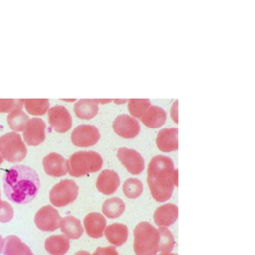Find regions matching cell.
Masks as SVG:
<instances>
[{
  "label": "cell",
  "mask_w": 255,
  "mask_h": 255,
  "mask_svg": "<svg viewBox=\"0 0 255 255\" xmlns=\"http://www.w3.org/2000/svg\"><path fill=\"white\" fill-rule=\"evenodd\" d=\"M40 185L38 173L27 165H14L5 172L3 177L6 196L17 204L31 202L37 196Z\"/></svg>",
  "instance_id": "obj_1"
},
{
  "label": "cell",
  "mask_w": 255,
  "mask_h": 255,
  "mask_svg": "<svg viewBox=\"0 0 255 255\" xmlns=\"http://www.w3.org/2000/svg\"><path fill=\"white\" fill-rule=\"evenodd\" d=\"M147 183L156 201L163 202L171 197L178 183V170L170 157L161 154L152 157L147 167Z\"/></svg>",
  "instance_id": "obj_2"
},
{
  "label": "cell",
  "mask_w": 255,
  "mask_h": 255,
  "mask_svg": "<svg viewBox=\"0 0 255 255\" xmlns=\"http://www.w3.org/2000/svg\"><path fill=\"white\" fill-rule=\"evenodd\" d=\"M133 249L136 255H156L159 247V231L146 221L139 222L133 231Z\"/></svg>",
  "instance_id": "obj_3"
},
{
  "label": "cell",
  "mask_w": 255,
  "mask_h": 255,
  "mask_svg": "<svg viewBox=\"0 0 255 255\" xmlns=\"http://www.w3.org/2000/svg\"><path fill=\"white\" fill-rule=\"evenodd\" d=\"M103 165L102 156L93 150L77 151L68 159V172L73 177H81L99 171Z\"/></svg>",
  "instance_id": "obj_4"
},
{
  "label": "cell",
  "mask_w": 255,
  "mask_h": 255,
  "mask_svg": "<svg viewBox=\"0 0 255 255\" xmlns=\"http://www.w3.org/2000/svg\"><path fill=\"white\" fill-rule=\"evenodd\" d=\"M0 153L3 159L16 163L27 155V147L18 132H7L0 137Z\"/></svg>",
  "instance_id": "obj_5"
},
{
  "label": "cell",
  "mask_w": 255,
  "mask_h": 255,
  "mask_svg": "<svg viewBox=\"0 0 255 255\" xmlns=\"http://www.w3.org/2000/svg\"><path fill=\"white\" fill-rule=\"evenodd\" d=\"M79 187L74 180L63 179L55 184L49 193L50 202L55 207H63L75 201Z\"/></svg>",
  "instance_id": "obj_6"
},
{
  "label": "cell",
  "mask_w": 255,
  "mask_h": 255,
  "mask_svg": "<svg viewBox=\"0 0 255 255\" xmlns=\"http://www.w3.org/2000/svg\"><path fill=\"white\" fill-rule=\"evenodd\" d=\"M100 131L96 126L82 124L77 126L71 134L72 143L78 147L95 145L100 139Z\"/></svg>",
  "instance_id": "obj_7"
},
{
  "label": "cell",
  "mask_w": 255,
  "mask_h": 255,
  "mask_svg": "<svg viewBox=\"0 0 255 255\" xmlns=\"http://www.w3.org/2000/svg\"><path fill=\"white\" fill-rule=\"evenodd\" d=\"M62 217L59 211L52 205L41 207L35 214L34 222L36 226L45 232L55 231L60 227Z\"/></svg>",
  "instance_id": "obj_8"
},
{
  "label": "cell",
  "mask_w": 255,
  "mask_h": 255,
  "mask_svg": "<svg viewBox=\"0 0 255 255\" xmlns=\"http://www.w3.org/2000/svg\"><path fill=\"white\" fill-rule=\"evenodd\" d=\"M114 131L124 138H134L140 131L139 122L128 114L117 116L113 122Z\"/></svg>",
  "instance_id": "obj_9"
},
{
  "label": "cell",
  "mask_w": 255,
  "mask_h": 255,
  "mask_svg": "<svg viewBox=\"0 0 255 255\" xmlns=\"http://www.w3.org/2000/svg\"><path fill=\"white\" fill-rule=\"evenodd\" d=\"M48 120L50 126L57 132L64 133L72 128L73 120L68 109L62 105H56L49 109Z\"/></svg>",
  "instance_id": "obj_10"
},
{
  "label": "cell",
  "mask_w": 255,
  "mask_h": 255,
  "mask_svg": "<svg viewBox=\"0 0 255 255\" xmlns=\"http://www.w3.org/2000/svg\"><path fill=\"white\" fill-rule=\"evenodd\" d=\"M117 157L122 164L131 174H139L145 167L144 159L135 149L128 147H120L117 151Z\"/></svg>",
  "instance_id": "obj_11"
},
{
  "label": "cell",
  "mask_w": 255,
  "mask_h": 255,
  "mask_svg": "<svg viewBox=\"0 0 255 255\" xmlns=\"http://www.w3.org/2000/svg\"><path fill=\"white\" fill-rule=\"evenodd\" d=\"M46 123L40 118H32L28 121L24 130L23 137L25 143L31 146L41 144L46 138Z\"/></svg>",
  "instance_id": "obj_12"
},
{
  "label": "cell",
  "mask_w": 255,
  "mask_h": 255,
  "mask_svg": "<svg viewBox=\"0 0 255 255\" xmlns=\"http://www.w3.org/2000/svg\"><path fill=\"white\" fill-rule=\"evenodd\" d=\"M43 167L46 174L61 177L68 173V160L59 153L51 152L43 158Z\"/></svg>",
  "instance_id": "obj_13"
},
{
  "label": "cell",
  "mask_w": 255,
  "mask_h": 255,
  "mask_svg": "<svg viewBox=\"0 0 255 255\" xmlns=\"http://www.w3.org/2000/svg\"><path fill=\"white\" fill-rule=\"evenodd\" d=\"M120 185V177L118 173L112 169H105L100 172L96 181L97 189L106 195L114 193Z\"/></svg>",
  "instance_id": "obj_14"
},
{
  "label": "cell",
  "mask_w": 255,
  "mask_h": 255,
  "mask_svg": "<svg viewBox=\"0 0 255 255\" xmlns=\"http://www.w3.org/2000/svg\"><path fill=\"white\" fill-rule=\"evenodd\" d=\"M157 147L164 152H170L178 148V128H165L158 131L156 136Z\"/></svg>",
  "instance_id": "obj_15"
},
{
  "label": "cell",
  "mask_w": 255,
  "mask_h": 255,
  "mask_svg": "<svg viewBox=\"0 0 255 255\" xmlns=\"http://www.w3.org/2000/svg\"><path fill=\"white\" fill-rule=\"evenodd\" d=\"M84 228L86 233L92 238L103 236L106 228V218L99 212L88 213L84 218Z\"/></svg>",
  "instance_id": "obj_16"
},
{
  "label": "cell",
  "mask_w": 255,
  "mask_h": 255,
  "mask_svg": "<svg viewBox=\"0 0 255 255\" xmlns=\"http://www.w3.org/2000/svg\"><path fill=\"white\" fill-rule=\"evenodd\" d=\"M178 217V207L173 203H165L158 206L153 214L155 224L159 227L172 225Z\"/></svg>",
  "instance_id": "obj_17"
},
{
  "label": "cell",
  "mask_w": 255,
  "mask_h": 255,
  "mask_svg": "<svg viewBox=\"0 0 255 255\" xmlns=\"http://www.w3.org/2000/svg\"><path fill=\"white\" fill-rule=\"evenodd\" d=\"M104 234L111 244L121 246L128 237V228L123 223H112L106 226Z\"/></svg>",
  "instance_id": "obj_18"
},
{
  "label": "cell",
  "mask_w": 255,
  "mask_h": 255,
  "mask_svg": "<svg viewBox=\"0 0 255 255\" xmlns=\"http://www.w3.org/2000/svg\"><path fill=\"white\" fill-rule=\"evenodd\" d=\"M140 120L147 128H159L166 121V112L159 106L151 105L140 118Z\"/></svg>",
  "instance_id": "obj_19"
},
{
  "label": "cell",
  "mask_w": 255,
  "mask_h": 255,
  "mask_svg": "<svg viewBox=\"0 0 255 255\" xmlns=\"http://www.w3.org/2000/svg\"><path fill=\"white\" fill-rule=\"evenodd\" d=\"M45 249L51 255H64L70 247V240L64 234L51 235L45 240Z\"/></svg>",
  "instance_id": "obj_20"
},
{
  "label": "cell",
  "mask_w": 255,
  "mask_h": 255,
  "mask_svg": "<svg viewBox=\"0 0 255 255\" xmlns=\"http://www.w3.org/2000/svg\"><path fill=\"white\" fill-rule=\"evenodd\" d=\"M4 239V255H34L30 247L22 242L18 236L9 235Z\"/></svg>",
  "instance_id": "obj_21"
},
{
  "label": "cell",
  "mask_w": 255,
  "mask_h": 255,
  "mask_svg": "<svg viewBox=\"0 0 255 255\" xmlns=\"http://www.w3.org/2000/svg\"><path fill=\"white\" fill-rule=\"evenodd\" d=\"M75 115L83 120L94 118L99 112V104L95 99H81L74 105Z\"/></svg>",
  "instance_id": "obj_22"
},
{
  "label": "cell",
  "mask_w": 255,
  "mask_h": 255,
  "mask_svg": "<svg viewBox=\"0 0 255 255\" xmlns=\"http://www.w3.org/2000/svg\"><path fill=\"white\" fill-rule=\"evenodd\" d=\"M60 228L62 233L69 239H78L84 232L81 221L74 216H66L62 218Z\"/></svg>",
  "instance_id": "obj_23"
},
{
  "label": "cell",
  "mask_w": 255,
  "mask_h": 255,
  "mask_svg": "<svg viewBox=\"0 0 255 255\" xmlns=\"http://www.w3.org/2000/svg\"><path fill=\"white\" fill-rule=\"evenodd\" d=\"M29 120L28 115L22 109H14L7 116V123L14 132L23 131Z\"/></svg>",
  "instance_id": "obj_24"
},
{
  "label": "cell",
  "mask_w": 255,
  "mask_h": 255,
  "mask_svg": "<svg viewBox=\"0 0 255 255\" xmlns=\"http://www.w3.org/2000/svg\"><path fill=\"white\" fill-rule=\"evenodd\" d=\"M125 211V203L119 197L108 198L102 205V212L108 218H117Z\"/></svg>",
  "instance_id": "obj_25"
},
{
  "label": "cell",
  "mask_w": 255,
  "mask_h": 255,
  "mask_svg": "<svg viewBox=\"0 0 255 255\" xmlns=\"http://www.w3.org/2000/svg\"><path fill=\"white\" fill-rule=\"evenodd\" d=\"M23 106L30 115L43 116L49 111L50 102L48 99H24Z\"/></svg>",
  "instance_id": "obj_26"
},
{
  "label": "cell",
  "mask_w": 255,
  "mask_h": 255,
  "mask_svg": "<svg viewBox=\"0 0 255 255\" xmlns=\"http://www.w3.org/2000/svg\"><path fill=\"white\" fill-rule=\"evenodd\" d=\"M143 191V184L138 178H128L123 184V192L128 198H137Z\"/></svg>",
  "instance_id": "obj_27"
},
{
  "label": "cell",
  "mask_w": 255,
  "mask_h": 255,
  "mask_svg": "<svg viewBox=\"0 0 255 255\" xmlns=\"http://www.w3.org/2000/svg\"><path fill=\"white\" fill-rule=\"evenodd\" d=\"M151 106L148 99H130L128 100V111L133 118L140 119L146 110Z\"/></svg>",
  "instance_id": "obj_28"
},
{
  "label": "cell",
  "mask_w": 255,
  "mask_h": 255,
  "mask_svg": "<svg viewBox=\"0 0 255 255\" xmlns=\"http://www.w3.org/2000/svg\"><path fill=\"white\" fill-rule=\"evenodd\" d=\"M159 247L160 252H171L174 247L175 240L173 234L166 227H159Z\"/></svg>",
  "instance_id": "obj_29"
},
{
  "label": "cell",
  "mask_w": 255,
  "mask_h": 255,
  "mask_svg": "<svg viewBox=\"0 0 255 255\" xmlns=\"http://www.w3.org/2000/svg\"><path fill=\"white\" fill-rule=\"evenodd\" d=\"M22 99H0V113H10L14 109H22Z\"/></svg>",
  "instance_id": "obj_30"
},
{
  "label": "cell",
  "mask_w": 255,
  "mask_h": 255,
  "mask_svg": "<svg viewBox=\"0 0 255 255\" xmlns=\"http://www.w3.org/2000/svg\"><path fill=\"white\" fill-rule=\"evenodd\" d=\"M14 216V210L10 203L2 200L0 204V222L6 223L9 222Z\"/></svg>",
  "instance_id": "obj_31"
},
{
  "label": "cell",
  "mask_w": 255,
  "mask_h": 255,
  "mask_svg": "<svg viewBox=\"0 0 255 255\" xmlns=\"http://www.w3.org/2000/svg\"><path fill=\"white\" fill-rule=\"evenodd\" d=\"M92 255H119L118 251L113 246L98 247Z\"/></svg>",
  "instance_id": "obj_32"
},
{
  "label": "cell",
  "mask_w": 255,
  "mask_h": 255,
  "mask_svg": "<svg viewBox=\"0 0 255 255\" xmlns=\"http://www.w3.org/2000/svg\"><path fill=\"white\" fill-rule=\"evenodd\" d=\"M171 117L175 123H177V100L173 103V106L171 107Z\"/></svg>",
  "instance_id": "obj_33"
},
{
  "label": "cell",
  "mask_w": 255,
  "mask_h": 255,
  "mask_svg": "<svg viewBox=\"0 0 255 255\" xmlns=\"http://www.w3.org/2000/svg\"><path fill=\"white\" fill-rule=\"evenodd\" d=\"M4 243H5V239L0 235V253L3 252L4 249Z\"/></svg>",
  "instance_id": "obj_34"
},
{
  "label": "cell",
  "mask_w": 255,
  "mask_h": 255,
  "mask_svg": "<svg viewBox=\"0 0 255 255\" xmlns=\"http://www.w3.org/2000/svg\"><path fill=\"white\" fill-rule=\"evenodd\" d=\"M74 255H92V254L86 250H80V251L76 252Z\"/></svg>",
  "instance_id": "obj_35"
},
{
  "label": "cell",
  "mask_w": 255,
  "mask_h": 255,
  "mask_svg": "<svg viewBox=\"0 0 255 255\" xmlns=\"http://www.w3.org/2000/svg\"><path fill=\"white\" fill-rule=\"evenodd\" d=\"M112 100L111 99H108V100H96V102L99 104V103H103V104H105V103H109V102H111Z\"/></svg>",
  "instance_id": "obj_36"
},
{
  "label": "cell",
  "mask_w": 255,
  "mask_h": 255,
  "mask_svg": "<svg viewBox=\"0 0 255 255\" xmlns=\"http://www.w3.org/2000/svg\"><path fill=\"white\" fill-rule=\"evenodd\" d=\"M158 255H177L176 253H171V252H161Z\"/></svg>",
  "instance_id": "obj_37"
},
{
  "label": "cell",
  "mask_w": 255,
  "mask_h": 255,
  "mask_svg": "<svg viewBox=\"0 0 255 255\" xmlns=\"http://www.w3.org/2000/svg\"><path fill=\"white\" fill-rule=\"evenodd\" d=\"M3 157H2V155H1V153H0V164H2V162H3Z\"/></svg>",
  "instance_id": "obj_38"
},
{
  "label": "cell",
  "mask_w": 255,
  "mask_h": 255,
  "mask_svg": "<svg viewBox=\"0 0 255 255\" xmlns=\"http://www.w3.org/2000/svg\"><path fill=\"white\" fill-rule=\"evenodd\" d=\"M1 202H2V200H1V192H0V204H1Z\"/></svg>",
  "instance_id": "obj_39"
}]
</instances>
